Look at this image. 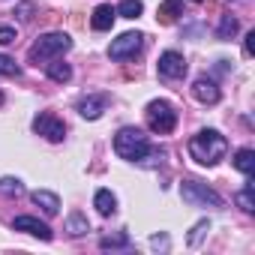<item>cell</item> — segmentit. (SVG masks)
<instances>
[{
  "label": "cell",
  "mask_w": 255,
  "mask_h": 255,
  "mask_svg": "<svg viewBox=\"0 0 255 255\" xmlns=\"http://www.w3.org/2000/svg\"><path fill=\"white\" fill-rule=\"evenodd\" d=\"M186 150H189V156H192L198 165L213 168V165H219V162L225 159V153H228V138H225L219 129H201V132H195V135L189 138Z\"/></svg>",
  "instance_id": "obj_1"
},
{
  "label": "cell",
  "mask_w": 255,
  "mask_h": 255,
  "mask_svg": "<svg viewBox=\"0 0 255 255\" xmlns=\"http://www.w3.org/2000/svg\"><path fill=\"white\" fill-rule=\"evenodd\" d=\"M114 153L126 162H144L150 153V141L138 126H123L114 135Z\"/></svg>",
  "instance_id": "obj_2"
},
{
  "label": "cell",
  "mask_w": 255,
  "mask_h": 255,
  "mask_svg": "<svg viewBox=\"0 0 255 255\" xmlns=\"http://www.w3.org/2000/svg\"><path fill=\"white\" fill-rule=\"evenodd\" d=\"M69 48H72L69 33H63V30H51V33H42V36L30 45L27 60H30L33 66H39V63H48V60H54V57L66 54Z\"/></svg>",
  "instance_id": "obj_3"
},
{
  "label": "cell",
  "mask_w": 255,
  "mask_h": 255,
  "mask_svg": "<svg viewBox=\"0 0 255 255\" xmlns=\"http://www.w3.org/2000/svg\"><path fill=\"white\" fill-rule=\"evenodd\" d=\"M180 195H183V201L186 204H192V207H225V201H222V195H216L207 183H201V180H195V177H183V183H180Z\"/></svg>",
  "instance_id": "obj_4"
},
{
  "label": "cell",
  "mask_w": 255,
  "mask_h": 255,
  "mask_svg": "<svg viewBox=\"0 0 255 255\" xmlns=\"http://www.w3.org/2000/svg\"><path fill=\"white\" fill-rule=\"evenodd\" d=\"M144 117H147L150 132H156V135H168L174 126H177V111H174V105L165 102V99H153V102H147Z\"/></svg>",
  "instance_id": "obj_5"
},
{
  "label": "cell",
  "mask_w": 255,
  "mask_h": 255,
  "mask_svg": "<svg viewBox=\"0 0 255 255\" xmlns=\"http://www.w3.org/2000/svg\"><path fill=\"white\" fill-rule=\"evenodd\" d=\"M141 45H144V33L129 30V33H123V36L111 39L108 57H111V60H129V57H135V54L141 51Z\"/></svg>",
  "instance_id": "obj_6"
},
{
  "label": "cell",
  "mask_w": 255,
  "mask_h": 255,
  "mask_svg": "<svg viewBox=\"0 0 255 255\" xmlns=\"http://www.w3.org/2000/svg\"><path fill=\"white\" fill-rule=\"evenodd\" d=\"M33 132L42 135V138H48V141H63V138H66V126H63V120L54 117L51 111H42V114L33 117Z\"/></svg>",
  "instance_id": "obj_7"
},
{
  "label": "cell",
  "mask_w": 255,
  "mask_h": 255,
  "mask_svg": "<svg viewBox=\"0 0 255 255\" xmlns=\"http://www.w3.org/2000/svg\"><path fill=\"white\" fill-rule=\"evenodd\" d=\"M159 75L162 78H168V81H177V78H183L186 75V60H183V54L180 51H162L159 54Z\"/></svg>",
  "instance_id": "obj_8"
},
{
  "label": "cell",
  "mask_w": 255,
  "mask_h": 255,
  "mask_svg": "<svg viewBox=\"0 0 255 255\" xmlns=\"http://www.w3.org/2000/svg\"><path fill=\"white\" fill-rule=\"evenodd\" d=\"M192 96H195L198 102H204V105H216V102L222 99V90H219V84H216L213 78L201 75V78H195V84H192Z\"/></svg>",
  "instance_id": "obj_9"
},
{
  "label": "cell",
  "mask_w": 255,
  "mask_h": 255,
  "mask_svg": "<svg viewBox=\"0 0 255 255\" xmlns=\"http://www.w3.org/2000/svg\"><path fill=\"white\" fill-rule=\"evenodd\" d=\"M12 228H15V231H24V234H33V237H39V240H51V237H54L51 228H48L45 222H39L36 216H15Z\"/></svg>",
  "instance_id": "obj_10"
},
{
  "label": "cell",
  "mask_w": 255,
  "mask_h": 255,
  "mask_svg": "<svg viewBox=\"0 0 255 255\" xmlns=\"http://www.w3.org/2000/svg\"><path fill=\"white\" fill-rule=\"evenodd\" d=\"M105 108H108V96H105V93H99V96H84V99L78 102V114H81L84 120H99Z\"/></svg>",
  "instance_id": "obj_11"
},
{
  "label": "cell",
  "mask_w": 255,
  "mask_h": 255,
  "mask_svg": "<svg viewBox=\"0 0 255 255\" xmlns=\"http://www.w3.org/2000/svg\"><path fill=\"white\" fill-rule=\"evenodd\" d=\"M114 18H117V9H114L111 3H102V6H96V9H93V18H90V24H93V30L105 33V30H111Z\"/></svg>",
  "instance_id": "obj_12"
},
{
  "label": "cell",
  "mask_w": 255,
  "mask_h": 255,
  "mask_svg": "<svg viewBox=\"0 0 255 255\" xmlns=\"http://www.w3.org/2000/svg\"><path fill=\"white\" fill-rule=\"evenodd\" d=\"M30 198H33V204H36V207H42V210H45L48 216L60 213V198H57L54 192H48V189H36V192H33Z\"/></svg>",
  "instance_id": "obj_13"
},
{
  "label": "cell",
  "mask_w": 255,
  "mask_h": 255,
  "mask_svg": "<svg viewBox=\"0 0 255 255\" xmlns=\"http://www.w3.org/2000/svg\"><path fill=\"white\" fill-rule=\"evenodd\" d=\"M177 15H183V0H162L159 9H156L159 24H171Z\"/></svg>",
  "instance_id": "obj_14"
},
{
  "label": "cell",
  "mask_w": 255,
  "mask_h": 255,
  "mask_svg": "<svg viewBox=\"0 0 255 255\" xmlns=\"http://www.w3.org/2000/svg\"><path fill=\"white\" fill-rule=\"evenodd\" d=\"M45 72H48V78H51V81H57V84H66V81L72 78V66H69V63H63L60 57L48 60V63H45Z\"/></svg>",
  "instance_id": "obj_15"
},
{
  "label": "cell",
  "mask_w": 255,
  "mask_h": 255,
  "mask_svg": "<svg viewBox=\"0 0 255 255\" xmlns=\"http://www.w3.org/2000/svg\"><path fill=\"white\" fill-rule=\"evenodd\" d=\"M93 207L99 210V216H111V213L117 210V198H114V192H111V189H96V195H93Z\"/></svg>",
  "instance_id": "obj_16"
},
{
  "label": "cell",
  "mask_w": 255,
  "mask_h": 255,
  "mask_svg": "<svg viewBox=\"0 0 255 255\" xmlns=\"http://www.w3.org/2000/svg\"><path fill=\"white\" fill-rule=\"evenodd\" d=\"M237 30H240V21L231 15V12H225L222 18H219V27H216V36L222 39V42H228V39H234L237 36Z\"/></svg>",
  "instance_id": "obj_17"
},
{
  "label": "cell",
  "mask_w": 255,
  "mask_h": 255,
  "mask_svg": "<svg viewBox=\"0 0 255 255\" xmlns=\"http://www.w3.org/2000/svg\"><path fill=\"white\" fill-rule=\"evenodd\" d=\"M234 168H237L240 174L252 177V171H255V150H252V147L237 150V156H234Z\"/></svg>",
  "instance_id": "obj_18"
},
{
  "label": "cell",
  "mask_w": 255,
  "mask_h": 255,
  "mask_svg": "<svg viewBox=\"0 0 255 255\" xmlns=\"http://www.w3.org/2000/svg\"><path fill=\"white\" fill-rule=\"evenodd\" d=\"M252 192H255V183H252V180H246V186L234 195V201H237L246 213H252V210H255V198H252Z\"/></svg>",
  "instance_id": "obj_19"
},
{
  "label": "cell",
  "mask_w": 255,
  "mask_h": 255,
  "mask_svg": "<svg viewBox=\"0 0 255 255\" xmlns=\"http://www.w3.org/2000/svg\"><path fill=\"white\" fill-rule=\"evenodd\" d=\"M144 12V3L141 0H123V3L117 6V15L120 18H138Z\"/></svg>",
  "instance_id": "obj_20"
},
{
  "label": "cell",
  "mask_w": 255,
  "mask_h": 255,
  "mask_svg": "<svg viewBox=\"0 0 255 255\" xmlns=\"http://www.w3.org/2000/svg\"><path fill=\"white\" fill-rule=\"evenodd\" d=\"M66 231H69L72 237H81V234L90 231V225H87V219H84L81 213H69V219H66Z\"/></svg>",
  "instance_id": "obj_21"
},
{
  "label": "cell",
  "mask_w": 255,
  "mask_h": 255,
  "mask_svg": "<svg viewBox=\"0 0 255 255\" xmlns=\"http://www.w3.org/2000/svg\"><path fill=\"white\" fill-rule=\"evenodd\" d=\"M21 192H24V183L18 177H0V195L12 198V195H21Z\"/></svg>",
  "instance_id": "obj_22"
},
{
  "label": "cell",
  "mask_w": 255,
  "mask_h": 255,
  "mask_svg": "<svg viewBox=\"0 0 255 255\" xmlns=\"http://www.w3.org/2000/svg\"><path fill=\"white\" fill-rule=\"evenodd\" d=\"M102 249H120V246H129V234H114V237H102L99 240Z\"/></svg>",
  "instance_id": "obj_23"
},
{
  "label": "cell",
  "mask_w": 255,
  "mask_h": 255,
  "mask_svg": "<svg viewBox=\"0 0 255 255\" xmlns=\"http://www.w3.org/2000/svg\"><path fill=\"white\" fill-rule=\"evenodd\" d=\"M21 66L9 57V54H0V75H18Z\"/></svg>",
  "instance_id": "obj_24"
},
{
  "label": "cell",
  "mask_w": 255,
  "mask_h": 255,
  "mask_svg": "<svg viewBox=\"0 0 255 255\" xmlns=\"http://www.w3.org/2000/svg\"><path fill=\"white\" fill-rule=\"evenodd\" d=\"M207 231H210V222H207V219H201V222L192 228V234H189V246H198V243H201V237H204Z\"/></svg>",
  "instance_id": "obj_25"
},
{
  "label": "cell",
  "mask_w": 255,
  "mask_h": 255,
  "mask_svg": "<svg viewBox=\"0 0 255 255\" xmlns=\"http://www.w3.org/2000/svg\"><path fill=\"white\" fill-rule=\"evenodd\" d=\"M12 42H15V27L3 24L0 27V45H12Z\"/></svg>",
  "instance_id": "obj_26"
},
{
  "label": "cell",
  "mask_w": 255,
  "mask_h": 255,
  "mask_svg": "<svg viewBox=\"0 0 255 255\" xmlns=\"http://www.w3.org/2000/svg\"><path fill=\"white\" fill-rule=\"evenodd\" d=\"M243 51H246V57H252V51H255V33H246V42H243Z\"/></svg>",
  "instance_id": "obj_27"
},
{
  "label": "cell",
  "mask_w": 255,
  "mask_h": 255,
  "mask_svg": "<svg viewBox=\"0 0 255 255\" xmlns=\"http://www.w3.org/2000/svg\"><path fill=\"white\" fill-rule=\"evenodd\" d=\"M30 9H33V6H30V3H24V6H18V12H15V15H18L21 21H27V18H30Z\"/></svg>",
  "instance_id": "obj_28"
},
{
  "label": "cell",
  "mask_w": 255,
  "mask_h": 255,
  "mask_svg": "<svg viewBox=\"0 0 255 255\" xmlns=\"http://www.w3.org/2000/svg\"><path fill=\"white\" fill-rule=\"evenodd\" d=\"M150 243H153V246H156V249H159V246H168V237H153V240H150Z\"/></svg>",
  "instance_id": "obj_29"
},
{
  "label": "cell",
  "mask_w": 255,
  "mask_h": 255,
  "mask_svg": "<svg viewBox=\"0 0 255 255\" xmlns=\"http://www.w3.org/2000/svg\"><path fill=\"white\" fill-rule=\"evenodd\" d=\"M192 3H201V0H192Z\"/></svg>",
  "instance_id": "obj_30"
}]
</instances>
